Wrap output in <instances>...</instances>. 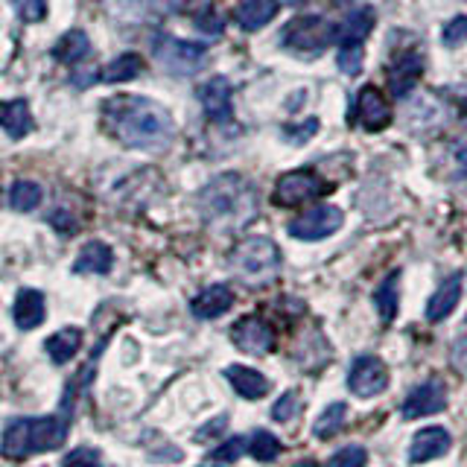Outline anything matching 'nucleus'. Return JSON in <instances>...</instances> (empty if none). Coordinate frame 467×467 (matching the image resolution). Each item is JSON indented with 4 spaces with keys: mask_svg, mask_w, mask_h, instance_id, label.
<instances>
[{
    "mask_svg": "<svg viewBox=\"0 0 467 467\" xmlns=\"http://www.w3.org/2000/svg\"><path fill=\"white\" fill-rule=\"evenodd\" d=\"M102 126L126 150H167L175 138V123L161 102L138 94H120L102 106Z\"/></svg>",
    "mask_w": 467,
    "mask_h": 467,
    "instance_id": "1",
    "label": "nucleus"
},
{
    "mask_svg": "<svg viewBox=\"0 0 467 467\" xmlns=\"http://www.w3.org/2000/svg\"><path fill=\"white\" fill-rule=\"evenodd\" d=\"M196 208L204 225L216 231H240L257 219L260 193L240 172H223L199 190Z\"/></svg>",
    "mask_w": 467,
    "mask_h": 467,
    "instance_id": "2",
    "label": "nucleus"
},
{
    "mask_svg": "<svg viewBox=\"0 0 467 467\" xmlns=\"http://www.w3.org/2000/svg\"><path fill=\"white\" fill-rule=\"evenodd\" d=\"M67 438V420L62 418H18L4 430L0 452L12 462H24L38 452L58 450Z\"/></svg>",
    "mask_w": 467,
    "mask_h": 467,
    "instance_id": "3",
    "label": "nucleus"
},
{
    "mask_svg": "<svg viewBox=\"0 0 467 467\" xmlns=\"http://www.w3.org/2000/svg\"><path fill=\"white\" fill-rule=\"evenodd\" d=\"M228 263L240 281L252 286H266L281 272V248L269 237H245L234 245Z\"/></svg>",
    "mask_w": 467,
    "mask_h": 467,
    "instance_id": "4",
    "label": "nucleus"
},
{
    "mask_svg": "<svg viewBox=\"0 0 467 467\" xmlns=\"http://www.w3.org/2000/svg\"><path fill=\"white\" fill-rule=\"evenodd\" d=\"M336 36H339V26L327 21L325 15H298L281 29V44L296 53L318 56L336 44Z\"/></svg>",
    "mask_w": 467,
    "mask_h": 467,
    "instance_id": "5",
    "label": "nucleus"
},
{
    "mask_svg": "<svg viewBox=\"0 0 467 467\" xmlns=\"http://www.w3.org/2000/svg\"><path fill=\"white\" fill-rule=\"evenodd\" d=\"M152 53L167 73L172 77H193L204 67V58H208V47L196 41H184L175 36H158L152 41Z\"/></svg>",
    "mask_w": 467,
    "mask_h": 467,
    "instance_id": "6",
    "label": "nucleus"
},
{
    "mask_svg": "<svg viewBox=\"0 0 467 467\" xmlns=\"http://www.w3.org/2000/svg\"><path fill=\"white\" fill-rule=\"evenodd\" d=\"M327 193H330V184L325 179H318L313 170H289L277 179L272 190V202L277 208H298V204L318 202Z\"/></svg>",
    "mask_w": 467,
    "mask_h": 467,
    "instance_id": "7",
    "label": "nucleus"
},
{
    "mask_svg": "<svg viewBox=\"0 0 467 467\" xmlns=\"http://www.w3.org/2000/svg\"><path fill=\"white\" fill-rule=\"evenodd\" d=\"M342 223H345V213L339 208H333V204H318V208L301 213L298 219H292L289 234L296 240L316 243V240H325L330 234L339 231Z\"/></svg>",
    "mask_w": 467,
    "mask_h": 467,
    "instance_id": "8",
    "label": "nucleus"
},
{
    "mask_svg": "<svg viewBox=\"0 0 467 467\" xmlns=\"http://www.w3.org/2000/svg\"><path fill=\"white\" fill-rule=\"evenodd\" d=\"M348 389L357 394V398L368 400V398H377L379 391L389 389V368L386 362L379 357H357L354 365H350L348 371Z\"/></svg>",
    "mask_w": 467,
    "mask_h": 467,
    "instance_id": "9",
    "label": "nucleus"
},
{
    "mask_svg": "<svg viewBox=\"0 0 467 467\" xmlns=\"http://www.w3.org/2000/svg\"><path fill=\"white\" fill-rule=\"evenodd\" d=\"M231 339L243 350V354L263 357V354H269V350L275 348V330L263 318L245 316L231 327Z\"/></svg>",
    "mask_w": 467,
    "mask_h": 467,
    "instance_id": "10",
    "label": "nucleus"
},
{
    "mask_svg": "<svg viewBox=\"0 0 467 467\" xmlns=\"http://www.w3.org/2000/svg\"><path fill=\"white\" fill-rule=\"evenodd\" d=\"M444 406H447V391H444V386L438 383V379H427V383H420L418 389L409 391V398L400 406V415L406 420H418V418L438 415Z\"/></svg>",
    "mask_w": 467,
    "mask_h": 467,
    "instance_id": "11",
    "label": "nucleus"
},
{
    "mask_svg": "<svg viewBox=\"0 0 467 467\" xmlns=\"http://www.w3.org/2000/svg\"><path fill=\"white\" fill-rule=\"evenodd\" d=\"M357 120L365 131H383L391 123V106L377 85H365L357 97Z\"/></svg>",
    "mask_w": 467,
    "mask_h": 467,
    "instance_id": "12",
    "label": "nucleus"
},
{
    "mask_svg": "<svg viewBox=\"0 0 467 467\" xmlns=\"http://www.w3.org/2000/svg\"><path fill=\"white\" fill-rule=\"evenodd\" d=\"M231 82L225 79V77H213V79H208L204 85H199L196 88V97H199V102H202V109H204V114L211 117L213 123H225V120H231Z\"/></svg>",
    "mask_w": 467,
    "mask_h": 467,
    "instance_id": "13",
    "label": "nucleus"
},
{
    "mask_svg": "<svg viewBox=\"0 0 467 467\" xmlns=\"http://www.w3.org/2000/svg\"><path fill=\"white\" fill-rule=\"evenodd\" d=\"M420 77H423V56L409 50L389 65V91L394 97H406L420 82Z\"/></svg>",
    "mask_w": 467,
    "mask_h": 467,
    "instance_id": "14",
    "label": "nucleus"
},
{
    "mask_svg": "<svg viewBox=\"0 0 467 467\" xmlns=\"http://www.w3.org/2000/svg\"><path fill=\"white\" fill-rule=\"evenodd\" d=\"M450 444H452V438L444 427H427L415 432L412 444H409V462L423 464V462L441 459L444 452H450Z\"/></svg>",
    "mask_w": 467,
    "mask_h": 467,
    "instance_id": "15",
    "label": "nucleus"
},
{
    "mask_svg": "<svg viewBox=\"0 0 467 467\" xmlns=\"http://www.w3.org/2000/svg\"><path fill=\"white\" fill-rule=\"evenodd\" d=\"M36 120L33 111H29L26 99H0V129L6 131L9 138L21 140L33 131Z\"/></svg>",
    "mask_w": 467,
    "mask_h": 467,
    "instance_id": "16",
    "label": "nucleus"
},
{
    "mask_svg": "<svg viewBox=\"0 0 467 467\" xmlns=\"http://www.w3.org/2000/svg\"><path fill=\"white\" fill-rule=\"evenodd\" d=\"M234 306V292L225 284H213L202 289L199 296L190 301V313L196 318H219Z\"/></svg>",
    "mask_w": 467,
    "mask_h": 467,
    "instance_id": "17",
    "label": "nucleus"
},
{
    "mask_svg": "<svg viewBox=\"0 0 467 467\" xmlns=\"http://www.w3.org/2000/svg\"><path fill=\"white\" fill-rule=\"evenodd\" d=\"M12 316H15V325H18L21 330H36L44 321V316H47L44 296L38 289H21L18 298H15Z\"/></svg>",
    "mask_w": 467,
    "mask_h": 467,
    "instance_id": "18",
    "label": "nucleus"
},
{
    "mask_svg": "<svg viewBox=\"0 0 467 467\" xmlns=\"http://www.w3.org/2000/svg\"><path fill=\"white\" fill-rule=\"evenodd\" d=\"M111 266H114V252L99 240L85 243L79 257L73 260V272L77 275H109Z\"/></svg>",
    "mask_w": 467,
    "mask_h": 467,
    "instance_id": "19",
    "label": "nucleus"
},
{
    "mask_svg": "<svg viewBox=\"0 0 467 467\" xmlns=\"http://www.w3.org/2000/svg\"><path fill=\"white\" fill-rule=\"evenodd\" d=\"M462 301V275H452L438 286L430 301H427V318L430 321H444Z\"/></svg>",
    "mask_w": 467,
    "mask_h": 467,
    "instance_id": "20",
    "label": "nucleus"
},
{
    "mask_svg": "<svg viewBox=\"0 0 467 467\" xmlns=\"http://www.w3.org/2000/svg\"><path fill=\"white\" fill-rule=\"evenodd\" d=\"M120 12H126V18L146 21V18H161L170 12H184L190 6V0H117Z\"/></svg>",
    "mask_w": 467,
    "mask_h": 467,
    "instance_id": "21",
    "label": "nucleus"
},
{
    "mask_svg": "<svg viewBox=\"0 0 467 467\" xmlns=\"http://www.w3.org/2000/svg\"><path fill=\"white\" fill-rule=\"evenodd\" d=\"M225 377H228V383L234 386V391H237L240 398H245V400H260L263 394L269 391V379L263 377L260 371H254V368H245V365H228Z\"/></svg>",
    "mask_w": 467,
    "mask_h": 467,
    "instance_id": "22",
    "label": "nucleus"
},
{
    "mask_svg": "<svg viewBox=\"0 0 467 467\" xmlns=\"http://www.w3.org/2000/svg\"><path fill=\"white\" fill-rule=\"evenodd\" d=\"M277 15V0H245L240 4V9L234 12V21H237L240 29L245 33H254V29H263Z\"/></svg>",
    "mask_w": 467,
    "mask_h": 467,
    "instance_id": "23",
    "label": "nucleus"
},
{
    "mask_svg": "<svg viewBox=\"0 0 467 467\" xmlns=\"http://www.w3.org/2000/svg\"><path fill=\"white\" fill-rule=\"evenodd\" d=\"M377 24V12L371 6H362L357 12H350L348 18L339 24V36H336V44H362L368 38V33Z\"/></svg>",
    "mask_w": 467,
    "mask_h": 467,
    "instance_id": "24",
    "label": "nucleus"
},
{
    "mask_svg": "<svg viewBox=\"0 0 467 467\" xmlns=\"http://www.w3.org/2000/svg\"><path fill=\"white\" fill-rule=\"evenodd\" d=\"M47 354L56 365H65L70 362L73 357L79 354V348H82V330L79 327H62V330H56L50 339H47Z\"/></svg>",
    "mask_w": 467,
    "mask_h": 467,
    "instance_id": "25",
    "label": "nucleus"
},
{
    "mask_svg": "<svg viewBox=\"0 0 467 467\" xmlns=\"http://www.w3.org/2000/svg\"><path fill=\"white\" fill-rule=\"evenodd\" d=\"M88 53H91V41H88V36L82 33V29H70V33H65L62 38H58L56 47L50 50V56L62 65H77L79 58H85Z\"/></svg>",
    "mask_w": 467,
    "mask_h": 467,
    "instance_id": "26",
    "label": "nucleus"
},
{
    "mask_svg": "<svg viewBox=\"0 0 467 467\" xmlns=\"http://www.w3.org/2000/svg\"><path fill=\"white\" fill-rule=\"evenodd\" d=\"M374 304H377V313L383 321H394L398 316V304H400V272L394 269L383 284L377 286L374 292Z\"/></svg>",
    "mask_w": 467,
    "mask_h": 467,
    "instance_id": "27",
    "label": "nucleus"
},
{
    "mask_svg": "<svg viewBox=\"0 0 467 467\" xmlns=\"http://www.w3.org/2000/svg\"><path fill=\"white\" fill-rule=\"evenodd\" d=\"M140 70H143V58L138 53H123V56H117L114 62H109V67L99 73V79L109 85L131 82L140 77Z\"/></svg>",
    "mask_w": 467,
    "mask_h": 467,
    "instance_id": "28",
    "label": "nucleus"
},
{
    "mask_svg": "<svg viewBox=\"0 0 467 467\" xmlns=\"http://www.w3.org/2000/svg\"><path fill=\"white\" fill-rule=\"evenodd\" d=\"M44 199V190L36 184V182H15L12 190H9V204L18 213H29L36 211Z\"/></svg>",
    "mask_w": 467,
    "mask_h": 467,
    "instance_id": "29",
    "label": "nucleus"
},
{
    "mask_svg": "<svg viewBox=\"0 0 467 467\" xmlns=\"http://www.w3.org/2000/svg\"><path fill=\"white\" fill-rule=\"evenodd\" d=\"M345 418H348V406H345V403H330V406L325 409V412L318 415L313 432H316L318 438H333V435H339L342 427H345Z\"/></svg>",
    "mask_w": 467,
    "mask_h": 467,
    "instance_id": "30",
    "label": "nucleus"
},
{
    "mask_svg": "<svg viewBox=\"0 0 467 467\" xmlns=\"http://www.w3.org/2000/svg\"><path fill=\"white\" fill-rule=\"evenodd\" d=\"M281 450H284V444L277 441L272 432H254L248 438V452H252L257 462H275L281 456Z\"/></svg>",
    "mask_w": 467,
    "mask_h": 467,
    "instance_id": "31",
    "label": "nucleus"
},
{
    "mask_svg": "<svg viewBox=\"0 0 467 467\" xmlns=\"http://www.w3.org/2000/svg\"><path fill=\"white\" fill-rule=\"evenodd\" d=\"M362 58H365L362 44H339L336 62H339V70L348 73V77H357V73L362 70Z\"/></svg>",
    "mask_w": 467,
    "mask_h": 467,
    "instance_id": "32",
    "label": "nucleus"
},
{
    "mask_svg": "<svg viewBox=\"0 0 467 467\" xmlns=\"http://www.w3.org/2000/svg\"><path fill=\"white\" fill-rule=\"evenodd\" d=\"M12 6L18 12V18L26 24H38L47 15V0H12Z\"/></svg>",
    "mask_w": 467,
    "mask_h": 467,
    "instance_id": "33",
    "label": "nucleus"
},
{
    "mask_svg": "<svg viewBox=\"0 0 467 467\" xmlns=\"http://www.w3.org/2000/svg\"><path fill=\"white\" fill-rule=\"evenodd\" d=\"M245 450H248V438H231V441H225V444H219L216 450H211V462L231 464V462H237Z\"/></svg>",
    "mask_w": 467,
    "mask_h": 467,
    "instance_id": "34",
    "label": "nucleus"
},
{
    "mask_svg": "<svg viewBox=\"0 0 467 467\" xmlns=\"http://www.w3.org/2000/svg\"><path fill=\"white\" fill-rule=\"evenodd\" d=\"M196 26L208 36H219L225 29V21L219 18V12L211 4H202V9L196 12Z\"/></svg>",
    "mask_w": 467,
    "mask_h": 467,
    "instance_id": "35",
    "label": "nucleus"
},
{
    "mask_svg": "<svg viewBox=\"0 0 467 467\" xmlns=\"http://www.w3.org/2000/svg\"><path fill=\"white\" fill-rule=\"evenodd\" d=\"M450 362L459 374L467 377V318H464V325L456 336V342H452V348H450Z\"/></svg>",
    "mask_w": 467,
    "mask_h": 467,
    "instance_id": "36",
    "label": "nucleus"
},
{
    "mask_svg": "<svg viewBox=\"0 0 467 467\" xmlns=\"http://www.w3.org/2000/svg\"><path fill=\"white\" fill-rule=\"evenodd\" d=\"M316 131H318V120H316V117H310V120H304L298 126H284V140L301 146V143L310 140Z\"/></svg>",
    "mask_w": 467,
    "mask_h": 467,
    "instance_id": "37",
    "label": "nucleus"
},
{
    "mask_svg": "<svg viewBox=\"0 0 467 467\" xmlns=\"http://www.w3.org/2000/svg\"><path fill=\"white\" fill-rule=\"evenodd\" d=\"M365 462H368V452H365L362 447H342L339 452L333 456V467H365Z\"/></svg>",
    "mask_w": 467,
    "mask_h": 467,
    "instance_id": "38",
    "label": "nucleus"
},
{
    "mask_svg": "<svg viewBox=\"0 0 467 467\" xmlns=\"http://www.w3.org/2000/svg\"><path fill=\"white\" fill-rule=\"evenodd\" d=\"M301 412V400H298V394L296 391H289V394H284L281 400L275 403V409H272V415H275V420H292Z\"/></svg>",
    "mask_w": 467,
    "mask_h": 467,
    "instance_id": "39",
    "label": "nucleus"
},
{
    "mask_svg": "<svg viewBox=\"0 0 467 467\" xmlns=\"http://www.w3.org/2000/svg\"><path fill=\"white\" fill-rule=\"evenodd\" d=\"M462 41H467V15H459L444 26V44L447 47H459Z\"/></svg>",
    "mask_w": 467,
    "mask_h": 467,
    "instance_id": "40",
    "label": "nucleus"
},
{
    "mask_svg": "<svg viewBox=\"0 0 467 467\" xmlns=\"http://www.w3.org/2000/svg\"><path fill=\"white\" fill-rule=\"evenodd\" d=\"M62 467H102V462L94 450H73Z\"/></svg>",
    "mask_w": 467,
    "mask_h": 467,
    "instance_id": "41",
    "label": "nucleus"
},
{
    "mask_svg": "<svg viewBox=\"0 0 467 467\" xmlns=\"http://www.w3.org/2000/svg\"><path fill=\"white\" fill-rule=\"evenodd\" d=\"M456 164H459V172L467 179V143L456 146Z\"/></svg>",
    "mask_w": 467,
    "mask_h": 467,
    "instance_id": "42",
    "label": "nucleus"
},
{
    "mask_svg": "<svg viewBox=\"0 0 467 467\" xmlns=\"http://www.w3.org/2000/svg\"><path fill=\"white\" fill-rule=\"evenodd\" d=\"M286 6H304V4H310V0H284Z\"/></svg>",
    "mask_w": 467,
    "mask_h": 467,
    "instance_id": "43",
    "label": "nucleus"
},
{
    "mask_svg": "<svg viewBox=\"0 0 467 467\" xmlns=\"http://www.w3.org/2000/svg\"><path fill=\"white\" fill-rule=\"evenodd\" d=\"M330 4H333V6H350L354 0H330Z\"/></svg>",
    "mask_w": 467,
    "mask_h": 467,
    "instance_id": "44",
    "label": "nucleus"
},
{
    "mask_svg": "<svg viewBox=\"0 0 467 467\" xmlns=\"http://www.w3.org/2000/svg\"><path fill=\"white\" fill-rule=\"evenodd\" d=\"M298 467H318V464H316V462H301Z\"/></svg>",
    "mask_w": 467,
    "mask_h": 467,
    "instance_id": "45",
    "label": "nucleus"
},
{
    "mask_svg": "<svg viewBox=\"0 0 467 467\" xmlns=\"http://www.w3.org/2000/svg\"><path fill=\"white\" fill-rule=\"evenodd\" d=\"M464 117H467V111H464Z\"/></svg>",
    "mask_w": 467,
    "mask_h": 467,
    "instance_id": "46",
    "label": "nucleus"
}]
</instances>
